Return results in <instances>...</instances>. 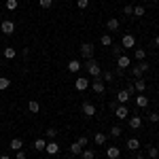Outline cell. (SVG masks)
I'll return each mask as SVG.
<instances>
[{
    "label": "cell",
    "instance_id": "1",
    "mask_svg": "<svg viewBox=\"0 0 159 159\" xmlns=\"http://www.w3.org/2000/svg\"><path fill=\"white\" fill-rule=\"evenodd\" d=\"M85 68H87V72L91 74L93 79L102 74V68H100V64H98V61H96V60H93V57H91V60H87V61H85Z\"/></svg>",
    "mask_w": 159,
    "mask_h": 159
},
{
    "label": "cell",
    "instance_id": "2",
    "mask_svg": "<svg viewBox=\"0 0 159 159\" xmlns=\"http://www.w3.org/2000/svg\"><path fill=\"white\" fill-rule=\"evenodd\" d=\"M148 70V64L147 61H140V64H136L134 68H132V74H134V79H142V74Z\"/></svg>",
    "mask_w": 159,
    "mask_h": 159
},
{
    "label": "cell",
    "instance_id": "3",
    "mask_svg": "<svg viewBox=\"0 0 159 159\" xmlns=\"http://www.w3.org/2000/svg\"><path fill=\"white\" fill-rule=\"evenodd\" d=\"M0 32H2V34H7V36H11L13 32H15V24H13L11 19H4V21L0 24Z\"/></svg>",
    "mask_w": 159,
    "mask_h": 159
},
{
    "label": "cell",
    "instance_id": "4",
    "mask_svg": "<svg viewBox=\"0 0 159 159\" xmlns=\"http://www.w3.org/2000/svg\"><path fill=\"white\" fill-rule=\"evenodd\" d=\"M81 55H83L85 60H91V57H93V45H91V43H83V45H81Z\"/></svg>",
    "mask_w": 159,
    "mask_h": 159
},
{
    "label": "cell",
    "instance_id": "5",
    "mask_svg": "<svg viewBox=\"0 0 159 159\" xmlns=\"http://www.w3.org/2000/svg\"><path fill=\"white\" fill-rule=\"evenodd\" d=\"M121 47L123 49H134L136 47V38L132 36V34H125V36L121 38Z\"/></svg>",
    "mask_w": 159,
    "mask_h": 159
},
{
    "label": "cell",
    "instance_id": "6",
    "mask_svg": "<svg viewBox=\"0 0 159 159\" xmlns=\"http://www.w3.org/2000/svg\"><path fill=\"white\" fill-rule=\"evenodd\" d=\"M91 87H93V91H96V93H104V89H106L104 81H102L100 76H96V79L91 81Z\"/></svg>",
    "mask_w": 159,
    "mask_h": 159
},
{
    "label": "cell",
    "instance_id": "7",
    "mask_svg": "<svg viewBox=\"0 0 159 159\" xmlns=\"http://www.w3.org/2000/svg\"><path fill=\"white\" fill-rule=\"evenodd\" d=\"M115 117H117V119H127V117H129L127 106H125V104H119V106H117V110H115Z\"/></svg>",
    "mask_w": 159,
    "mask_h": 159
},
{
    "label": "cell",
    "instance_id": "8",
    "mask_svg": "<svg viewBox=\"0 0 159 159\" xmlns=\"http://www.w3.org/2000/svg\"><path fill=\"white\" fill-rule=\"evenodd\" d=\"M45 153H49V155H57V153H60V144H57L55 140H49L47 147H45Z\"/></svg>",
    "mask_w": 159,
    "mask_h": 159
},
{
    "label": "cell",
    "instance_id": "9",
    "mask_svg": "<svg viewBox=\"0 0 159 159\" xmlns=\"http://www.w3.org/2000/svg\"><path fill=\"white\" fill-rule=\"evenodd\" d=\"M87 87H89V81L83 79V76H79V79L74 81V89H76V91H85Z\"/></svg>",
    "mask_w": 159,
    "mask_h": 159
},
{
    "label": "cell",
    "instance_id": "10",
    "mask_svg": "<svg viewBox=\"0 0 159 159\" xmlns=\"http://www.w3.org/2000/svg\"><path fill=\"white\" fill-rule=\"evenodd\" d=\"M117 64H119L121 70H127V68L132 66V60H129L127 55H119V57H117Z\"/></svg>",
    "mask_w": 159,
    "mask_h": 159
},
{
    "label": "cell",
    "instance_id": "11",
    "mask_svg": "<svg viewBox=\"0 0 159 159\" xmlns=\"http://www.w3.org/2000/svg\"><path fill=\"white\" fill-rule=\"evenodd\" d=\"M9 148L15 151V153H17V151H21V148H24V140H21V138H13L11 142H9Z\"/></svg>",
    "mask_w": 159,
    "mask_h": 159
},
{
    "label": "cell",
    "instance_id": "12",
    "mask_svg": "<svg viewBox=\"0 0 159 159\" xmlns=\"http://www.w3.org/2000/svg\"><path fill=\"white\" fill-rule=\"evenodd\" d=\"M83 115H85V117H93V115H96V106H93L91 102H83Z\"/></svg>",
    "mask_w": 159,
    "mask_h": 159
},
{
    "label": "cell",
    "instance_id": "13",
    "mask_svg": "<svg viewBox=\"0 0 159 159\" xmlns=\"http://www.w3.org/2000/svg\"><path fill=\"white\" fill-rule=\"evenodd\" d=\"M136 106H138V108H147L148 106V98L144 93H138V96H136Z\"/></svg>",
    "mask_w": 159,
    "mask_h": 159
},
{
    "label": "cell",
    "instance_id": "14",
    "mask_svg": "<svg viewBox=\"0 0 159 159\" xmlns=\"http://www.w3.org/2000/svg\"><path fill=\"white\" fill-rule=\"evenodd\" d=\"M119 155H121L119 147H108V148H106V157H108V159H119Z\"/></svg>",
    "mask_w": 159,
    "mask_h": 159
},
{
    "label": "cell",
    "instance_id": "15",
    "mask_svg": "<svg viewBox=\"0 0 159 159\" xmlns=\"http://www.w3.org/2000/svg\"><path fill=\"white\" fill-rule=\"evenodd\" d=\"M106 140H108V136H106V134L96 132V136H93V142H96V144H100V147H102V144H106Z\"/></svg>",
    "mask_w": 159,
    "mask_h": 159
},
{
    "label": "cell",
    "instance_id": "16",
    "mask_svg": "<svg viewBox=\"0 0 159 159\" xmlns=\"http://www.w3.org/2000/svg\"><path fill=\"white\" fill-rule=\"evenodd\" d=\"M140 125H142V117H138V115L129 117V127H132V129H138Z\"/></svg>",
    "mask_w": 159,
    "mask_h": 159
},
{
    "label": "cell",
    "instance_id": "17",
    "mask_svg": "<svg viewBox=\"0 0 159 159\" xmlns=\"http://www.w3.org/2000/svg\"><path fill=\"white\" fill-rule=\"evenodd\" d=\"M81 70V61L79 60H70L68 61V72H79Z\"/></svg>",
    "mask_w": 159,
    "mask_h": 159
},
{
    "label": "cell",
    "instance_id": "18",
    "mask_svg": "<svg viewBox=\"0 0 159 159\" xmlns=\"http://www.w3.org/2000/svg\"><path fill=\"white\" fill-rule=\"evenodd\" d=\"M134 89L138 91V93H144V89H147V83H144L142 79H136V81H134Z\"/></svg>",
    "mask_w": 159,
    "mask_h": 159
},
{
    "label": "cell",
    "instance_id": "19",
    "mask_svg": "<svg viewBox=\"0 0 159 159\" xmlns=\"http://www.w3.org/2000/svg\"><path fill=\"white\" fill-rule=\"evenodd\" d=\"M28 110H30L32 115H36V112H40V104H38L36 100H30V102H28Z\"/></svg>",
    "mask_w": 159,
    "mask_h": 159
},
{
    "label": "cell",
    "instance_id": "20",
    "mask_svg": "<svg viewBox=\"0 0 159 159\" xmlns=\"http://www.w3.org/2000/svg\"><path fill=\"white\" fill-rule=\"evenodd\" d=\"M106 28H108L110 32H117V30H119V19H115V17L108 19V21H106Z\"/></svg>",
    "mask_w": 159,
    "mask_h": 159
},
{
    "label": "cell",
    "instance_id": "21",
    "mask_svg": "<svg viewBox=\"0 0 159 159\" xmlns=\"http://www.w3.org/2000/svg\"><path fill=\"white\" fill-rule=\"evenodd\" d=\"M45 147H47V140L45 138H36L34 140V151H45Z\"/></svg>",
    "mask_w": 159,
    "mask_h": 159
},
{
    "label": "cell",
    "instance_id": "22",
    "mask_svg": "<svg viewBox=\"0 0 159 159\" xmlns=\"http://www.w3.org/2000/svg\"><path fill=\"white\" fill-rule=\"evenodd\" d=\"M117 100H119V104H125V102L129 100V91H127V89L119 91V93H117Z\"/></svg>",
    "mask_w": 159,
    "mask_h": 159
},
{
    "label": "cell",
    "instance_id": "23",
    "mask_svg": "<svg viewBox=\"0 0 159 159\" xmlns=\"http://www.w3.org/2000/svg\"><path fill=\"white\" fill-rule=\"evenodd\" d=\"M127 148H129V151H138V148H140V140H138V138H129V140H127Z\"/></svg>",
    "mask_w": 159,
    "mask_h": 159
},
{
    "label": "cell",
    "instance_id": "24",
    "mask_svg": "<svg viewBox=\"0 0 159 159\" xmlns=\"http://www.w3.org/2000/svg\"><path fill=\"white\" fill-rule=\"evenodd\" d=\"M81 159H96V153L91 148H83L81 151Z\"/></svg>",
    "mask_w": 159,
    "mask_h": 159
},
{
    "label": "cell",
    "instance_id": "25",
    "mask_svg": "<svg viewBox=\"0 0 159 159\" xmlns=\"http://www.w3.org/2000/svg\"><path fill=\"white\" fill-rule=\"evenodd\" d=\"M134 51H136V60H138V61H144V57H147V51L140 49V47H134Z\"/></svg>",
    "mask_w": 159,
    "mask_h": 159
},
{
    "label": "cell",
    "instance_id": "26",
    "mask_svg": "<svg viewBox=\"0 0 159 159\" xmlns=\"http://www.w3.org/2000/svg\"><path fill=\"white\" fill-rule=\"evenodd\" d=\"M81 151H83V147H81L79 142H72V144H70V153H72V155H81Z\"/></svg>",
    "mask_w": 159,
    "mask_h": 159
},
{
    "label": "cell",
    "instance_id": "27",
    "mask_svg": "<svg viewBox=\"0 0 159 159\" xmlns=\"http://www.w3.org/2000/svg\"><path fill=\"white\" fill-rule=\"evenodd\" d=\"M100 43H102L104 47H110V45H112V38H110L108 34H102V36H100Z\"/></svg>",
    "mask_w": 159,
    "mask_h": 159
},
{
    "label": "cell",
    "instance_id": "28",
    "mask_svg": "<svg viewBox=\"0 0 159 159\" xmlns=\"http://www.w3.org/2000/svg\"><path fill=\"white\" fill-rule=\"evenodd\" d=\"M15 55H17V51L13 49V47H7V49H4V57H7V60H13Z\"/></svg>",
    "mask_w": 159,
    "mask_h": 159
},
{
    "label": "cell",
    "instance_id": "29",
    "mask_svg": "<svg viewBox=\"0 0 159 159\" xmlns=\"http://www.w3.org/2000/svg\"><path fill=\"white\" fill-rule=\"evenodd\" d=\"M147 155H148V157H153V159H155V157H159V148H155L153 144H151V147L147 148Z\"/></svg>",
    "mask_w": 159,
    "mask_h": 159
},
{
    "label": "cell",
    "instance_id": "30",
    "mask_svg": "<svg viewBox=\"0 0 159 159\" xmlns=\"http://www.w3.org/2000/svg\"><path fill=\"white\" fill-rule=\"evenodd\" d=\"M45 136H47V140H55V136H57V129H53V127H49V129L45 132Z\"/></svg>",
    "mask_w": 159,
    "mask_h": 159
},
{
    "label": "cell",
    "instance_id": "31",
    "mask_svg": "<svg viewBox=\"0 0 159 159\" xmlns=\"http://www.w3.org/2000/svg\"><path fill=\"white\" fill-rule=\"evenodd\" d=\"M144 13H147V11H144V7H142V4H138V7H134V15H136V17H142Z\"/></svg>",
    "mask_w": 159,
    "mask_h": 159
},
{
    "label": "cell",
    "instance_id": "32",
    "mask_svg": "<svg viewBox=\"0 0 159 159\" xmlns=\"http://www.w3.org/2000/svg\"><path fill=\"white\" fill-rule=\"evenodd\" d=\"M9 85H11V81H9L7 76H0V91H2V89H7Z\"/></svg>",
    "mask_w": 159,
    "mask_h": 159
},
{
    "label": "cell",
    "instance_id": "33",
    "mask_svg": "<svg viewBox=\"0 0 159 159\" xmlns=\"http://www.w3.org/2000/svg\"><path fill=\"white\" fill-rule=\"evenodd\" d=\"M121 127H119V125H115V127H112V129H110V136H112V138H119V136H121Z\"/></svg>",
    "mask_w": 159,
    "mask_h": 159
},
{
    "label": "cell",
    "instance_id": "34",
    "mask_svg": "<svg viewBox=\"0 0 159 159\" xmlns=\"http://www.w3.org/2000/svg\"><path fill=\"white\" fill-rule=\"evenodd\" d=\"M76 142H79L83 148H87V144H89V138H87V136H79V140H76Z\"/></svg>",
    "mask_w": 159,
    "mask_h": 159
},
{
    "label": "cell",
    "instance_id": "35",
    "mask_svg": "<svg viewBox=\"0 0 159 159\" xmlns=\"http://www.w3.org/2000/svg\"><path fill=\"white\" fill-rule=\"evenodd\" d=\"M17 4H19L17 0H7V9H9V11H15V9H17Z\"/></svg>",
    "mask_w": 159,
    "mask_h": 159
},
{
    "label": "cell",
    "instance_id": "36",
    "mask_svg": "<svg viewBox=\"0 0 159 159\" xmlns=\"http://www.w3.org/2000/svg\"><path fill=\"white\" fill-rule=\"evenodd\" d=\"M38 4H40L43 9H51V4H53V0H38Z\"/></svg>",
    "mask_w": 159,
    "mask_h": 159
},
{
    "label": "cell",
    "instance_id": "37",
    "mask_svg": "<svg viewBox=\"0 0 159 159\" xmlns=\"http://www.w3.org/2000/svg\"><path fill=\"white\" fill-rule=\"evenodd\" d=\"M148 121L151 123H159V112H151V115H148Z\"/></svg>",
    "mask_w": 159,
    "mask_h": 159
},
{
    "label": "cell",
    "instance_id": "38",
    "mask_svg": "<svg viewBox=\"0 0 159 159\" xmlns=\"http://www.w3.org/2000/svg\"><path fill=\"white\" fill-rule=\"evenodd\" d=\"M76 7L79 9H87L89 7V0H76Z\"/></svg>",
    "mask_w": 159,
    "mask_h": 159
},
{
    "label": "cell",
    "instance_id": "39",
    "mask_svg": "<svg viewBox=\"0 0 159 159\" xmlns=\"http://www.w3.org/2000/svg\"><path fill=\"white\" fill-rule=\"evenodd\" d=\"M121 51H123V47H121V45H117V47H112V55H115V57H119V55H121Z\"/></svg>",
    "mask_w": 159,
    "mask_h": 159
},
{
    "label": "cell",
    "instance_id": "40",
    "mask_svg": "<svg viewBox=\"0 0 159 159\" xmlns=\"http://www.w3.org/2000/svg\"><path fill=\"white\" fill-rule=\"evenodd\" d=\"M123 13H125V15H134V7H132V4L123 7Z\"/></svg>",
    "mask_w": 159,
    "mask_h": 159
},
{
    "label": "cell",
    "instance_id": "41",
    "mask_svg": "<svg viewBox=\"0 0 159 159\" xmlns=\"http://www.w3.org/2000/svg\"><path fill=\"white\" fill-rule=\"evenodd\" d=\"M115 79V72H104V81H112Z\"/></svg>",
    "mask_w": 159,
    "mask_h": 159
},
{
    "label": "cell",
    "instance_id": "42",
    "mask_svg": "<svg viewBox=\"0 0 159 159\" xmlns=\"http://www.w3.org/2000/svg\"><path fill=\"white\" fill-rule=\"evenodd\" d=\"M15 159H25V153L24 151H17V153H15Z\"/></svg>",
    "mask_w": 159,
    "mask_h": 159
},
{
    "label": "cell",
    "instance_id": "43",
    "mask_svg": "<svg viewBox=\"0 0 159 159\" xmlns=\"http://www.w3.org/2000/svg\"><path fill=\"white\" fill-rule=\"evenodd\" d=\"M155 47H159V34L155 36Z\"/></svg>",
    "mask_w": 159,
    "mask_h": 159
},
{
    "label": "cell",
    "instance_id": "44",
    "mask_svg": "<svg viewBox=\"0 0 159 159\" xmlns=\"http://www.w3.org/2000/svg\"><path fill=\"white\" fill-rule=\"evenodd\" d=\"M0 159H11V157L9 155H0Z\"/></svg>",
    "mask_w": 159,
    "mask_h": 159
},
{
    "label": "cell",
    "instance_id": "45",
    "mask_svg": "<svg viewBox=\"0 0 159 159\" xmlns=\"http://www.w3.org/2000/svg\"><path fill=\"white\" fill-rule=\"evenodd\" d=\"M136 159H147V157H142V155H136Z\"/></svg>",
    "mask_w": 159,
    "mask_h": 159
},
{
    "label": "cell",
    "instance_id": "46",
    "mask_svg": "<svg viewBox=\"0 0 159 159\" xmlns=\"http://www.w3.org/2000/svg\"><path fill=\"white\" fill-rule=\"evenodd\" d=\"M0 68H2V64H0Z\"/></svg>",
    "mask_w": 159,
    "mask_h": 159
}]
</instances>
